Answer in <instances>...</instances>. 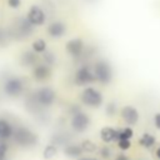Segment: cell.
<instances>
[{
    "label": "cell",
    "mask_w": 160,
    "mask_h": 160,
    "mask_svg": "<svg viewBox=\"0 0 160 160\" xmlns=\"http://www.w3.org/2000/svg\"><path fill=\"white\" fill-rule=\"evenodd\" d=\"M11 138H14L15 142L19 144L20 146H32L38 141L36 134H34L28 128H22V126L15 128L12 130V136Z\"/></svg>",
    "instance_id": "6da1fadb"
},
{
    "label": "cell",
    "mask_w": 160,
    "mask_h": 160,
    "mask_svg": "<svg viewBox=\"0 0 160 160\" xmlns=\"http://www.w3.org/2000/svg\"><path fill=\"white\" fill-rule=\"evenodd\" d=\"M92 72L95 75L96 81L101 82V84H109L112 79V69L110 66V64L105 60H99L94 64L92 68Z\"/></svg>",
    "instance_id": "7a4b0ae2"
},
{
    "label": "cell",
    "mask_w": 160,
    "mask_h": 160,
    "mask_svg": "<svg viewBox=\"0 0 160 160\" xmlns=\"http://www.w3.org/2000/svg\"><path fill=\"white\" fill-rule=\"evenodd\" d=\"M81 101L91 108H99L102 104V95L99 90H96L95 88L88 86L82 90L81 92Z\"/></svg>",
    "instance_id": "3957f363"
},
{
    "label": "cell",
    "mask_w": 160,
    "mask_h": 160,
    "mask_svg": "<svg viewBox=\"0 0 160 160\" xmlns=\"http://www.w3.org/2000/svg\"><path fill=\"white\" fill-rule=\"evenodd\" d=\"M24 90V84L22 80L18 76H11L5 80L4 82V91L6 95L11 98H18Z\"/></svg>",
    "instance_id": "277c9868"
},
{
    "label": "cell",
    "mask_w": 160,
    "mask_h": 160,
    "mask_svg": "<svg viewBox=\"0 0 160 160\" xmlns=\"http://www.w3.org/2000/svg\"><path fill=\"white\" fill-rule=\"evenodd\" d=\"M74 79H75V84L79 85V86L88 85V84H91V82H95L96 81L92 70L89 66H85V65L84 66H80L76 70Z\"/></svg>",
    "instance_id": "5b68a950"
},
{
    "label": "cell",
    "mask_w": 160,
    "mask_h": 160,
    "mask_svg": "<svg viewBox=\"0 0 160 160\" xmlns=\"http://www.w3.org/2000/svg\"><path fill=\"white\" fill-rule=\"evenodd\" d=\"M90 125V118L88 114L78 110L76 112L72 114V118H71V128L78 131V132H82L85 131Z\"/></svg>",
    "instance_id": "8992f818"
},
{
    "label": "cell",
    "mask_w": 160,
    "mask_h": 160,
    "mask_svg": "<svg viewBox=\"0 0 160 160\" xmlns=\"http://www.w3.org/2000/svg\"><path fill=\"white\" fill-rule=\"evenodd\" d=\"M35 98L40 105L50 106L55 101V91L49 86H44V88H40L35 92Z\"/></svg>",
    "instance_id": "52a82bcc"
},
{
    "label": "cell",
    "mask_w": 160,
    "mask_h": 160,
    "mask_svg": "<svg viewBox=\"0 0 160 160\" xmlns=\"http://www.w3.org/2000/svg\"><path fill=\"white\" fill-rule=\"evenodd\" d=\"M26 19L32 26H40L45 22L46 18H45V12L42 11V9L40 6L32 5V6H30V9L28 11Z\"/></svg>",
    "instance_id": "ba28073f"
},
{
    "label": "cell",
    "mask_w": 160,
    "mask_h": 160,
    "mask_svg": "<svg viewBox=\"0 0 160 160\" xmlns=\"http://www.w3.org/2000/svg\"><path fill=\"white\" fill-rule=\"evenodd\" d=\"M121 118L122 120L129 124V125H135L139 121V111L136 108L130 106V105H125L121 109Z\"/></svg>",
    "instance_id": "9c48e42d"
},
{
    "label": "cell",
    "mask_w": 160,
    "mask_h": 160,
    "mask_svg": "<svg viewBox=\"0 0 160 160\" xmlns=\"http://www.w3.org/2000/svg\"><path fill=\"white\" fill-rule=\"evenodd\" d=\"M51 75V70L46 64H36L32 69V78L38 81L48 80Z\"/></svg>",
    "instance_id": "30bf717a"
},
{
    "label": "cell",
    "mask_w": 160,
    "mask_h": 160,
    "mask_svg": "<svg viewBox=\"0 0 160 160\" xmlns=\"http://www.w3.org/2000/svg\"><path fill=\"white\" fill-rule=\"evenodd\" d=\"M84 50V41L79 38H75V39H71L66 42V51L74 56V58H78Z\"/></svg>",
    "instance_id": "8fae6325"
},
{
    "label": "cell",
    "mask_w": 160,
    "mask_h": 160,
    "mask_svg": "<svg viewBox=\"0 0 160 160\" xmlns=\"http://www.w3.org/2000/svg\"><path fill=\"white\" fill-rule=\"evenodd\" d=\"M66 32V26L61 21H52L48 26V34L51 38H61Z\"/></svg>",
    "instance_id": "7c38bea8"
},
{
    "label": "cell",
    "mask_w": 160,
    "mask_h": 160,
    "mask_svg": "<svg viewBox=\"0 0 160 160\" xmlns=\"http://www.w3.org/2000/svg\"><path fill=\"white\" fill-rule=\"evenodd\" d=\"M12 130H14L12 125L8 120L0 118V140L10 139L12 136Z\"/></svg>",
    "instance_id": "4fadbf2b"
},
{
    "label": "cell",
    "mask_w": 160,
    "mask_h": 160,
    "mask_svg": "<svg viewBox=\"0 0 160 160\" xmlns=\"http://www.w3.org/2000/svg\"><path fill=\"white\" fill-rule=\"evenodd\" d=\"M82 149L80 145H75V144H70V145H66L65 149H64V154L70 158V159H79L81 155H82Z\"/></svg>",
    "instance_id": "5bb4252c"
},
{
    "label": "cell",
    "mask_w": 160,
    "mask_h": 160,
    "mask_svg": "<svg viewBox=\"0 0 160 160\" xmlns=\"http://www.w3.org/2000/svg\"><path fill=\"white\" fill-rule=\"evenodd\" d=\"M21 64L24 66H35L36 61H38V55L36 52H31V51H25L22 55H21V59H20Z\"/></svg>",
    "instance_id": "9a60e30c"
},
{
    "label": "cell",
    "mask_w": 160,
    "mask_h": 160,
    "mask_svg": "<svg viewBox=\"0 0 160 160\" xmlns=\"http://www.w3.org/2000/svg\"><path fill=\"white\" fill-rule=\"evenodd\" d=\"M100 139L106 144L115 141V129H112L110 126H104L100 130Z\"/></svg>",
    "instance_id": "2e32d148"
},
{
    "label": "cell",
    "mask_w": 160,
    "mask_h": 160,
    "mask_svg": "<svg viewBox=\"0 0 160 160\" xmlns=\"http://www.w3.org/2000/svg\"><path fill=\"white\" fill-rule=\"evenodd\" d=\"M134 135V131L131 128H124L121 130H115V141H118L119 139H131Z\"/></svg>",
    "instance_id": "e0dca14e"
},
{
    "label": "cell",
    "mask_w": 160,
    "mask_h": 160,
    "mask_svg": "<svg viewBox=\"0 0 160 160\" xmlns=\"http://www.w3.org/2000/svg\"><path fill=\"white\" fill-rule=\"evenodd\" d=\"M139 144H140L142 148L149 149V148H151V146L155 144V136L151 135V134H149V132H145V134L141 136V139L139 140Z\"/></svg>",
    "instance_id": "ac0fdd59"
},
{
    "label": "cell",
    "mask_w": 160,
    "mask_h": 160,
    "mask_svg": "<svg viewBox=\"0 0 160 160\" xmlns=\"http://www.w3.org/2000/svg\"><path fill=\"white\" fill-rule=\"evenodd\" d=\"M56 154H58V148H56L54 144H49V145H46L45 149H44V151H42V156H44L45 160H50V159H52Z\"/></svg>",
    "instance_id": "d6986e66"
},
{
    "label": "cell",
    "mask_w": 160,
    "mask_h": 160,
    "mask_svg": "<svg viewBox=\"0 0 160 160\" xmlns=\"http://www.w3.org/2000/svg\"><path fill=\"white\" fill-rule=\"evenodd\" d=\"M80 146H81V149H82V151H84V152H94V151L98 149L96 144H95L94 141L89 140V139L82 140V141H81V144H80Z\"/></svg>",
    "instance_id": "ffe728a7"
},
{
    "label": "cell",
    "mask_w": 160,
    "mask_h": 160,
    "mask_svg": "<svg viewBox=\"0 0 160 160\" xmlns=\"http://www.w3.org/2000/svg\"><path fill=\"white\" fill-rule=\"evenodd\" d=\"M32 50L35 52H44L46 50V42L42 39H36L32 42Z\"/></svg>",
    "instance_id": "44dd1931"
},
{
    "label": "cell",
    "mask_w": 160,
    "mask_h": 160,
    "mask_svg": "<svg viewBox=\"0 0 160 160\" xmlns=\"http://www.w3.org/2000/svg\"><path fill=\"white\" fill-rule=\"evenodd\" d=\"M118 146H119V149L120 150H129L130 149V146H131V142H130V140L129 139H119L118 140Z\"/></svg>",
    "instance_id": "7402d4cb"
},
{
    "label": "cell",
    "mask_w": 160,
    "mask_h": 160,
    "mask_svg": "<svg viewBox=\"0 0 160 160\" xmlns=\"http://www.w3.org/2000/svg\"><path fill=\"white\" fill-rule=\"evenodd\" d=\"M105 112H106L108 116L115 115V112H116V104H115V102H109V104L105 106Z\"/></svg>",
    "instance_id": "603a6c76"
},
{
    "label": "cell",
    "mask_w": 160,
    "mask_h": 160,
    "mask_svg": "<svg viewBox=\"0 0 160 160\" xmlns=\"http://www.w3.org/2000/svg\"><path fill=\"white\" fill-rule=\"evenodd\" d=\"M44 60H45V64L46 65H52L54 62H55V58H54V55L51 54V52H48L46 50L44 51Z\"/></svg>",
    "instance_id": "cb8c5ba5"
},
{
    "label": "cell",
    "mask_w": 160,
    "mask_h": 160,
    "mask_svg": "<svg viewBox=\"0 0 160 160\" xmlns=\"http://www.w3.org/2000/svg\"><path fill=\"white\" fill-rule=\"evenodd\" d=\"M100 156L102 158V159H110V156H111V150L109 149V146H106V145H104L101 149H100Z\"/></svg>",
    "instance_id": "d4e9b609"
},
{
    "label": "cell",
    "mask_w": 160,
    "mask_h": 160,
    "mask_svg": "<svg viewBox=\"0 0 160 160\" xmlns=\"http://www.w3.org/2000/svg\"><path fill=\"white\" fill-rule=\"evenodd\" d=\"M8 144L0 142V160H6V154H8Z\"/></svg>",
    "instance_id": "484cf974"
},
{
    "label": "cell",
    "mask_w": 160,
    "mask_h": 160,
    "mask_svg": "<svg viewBox=\"0 0 160 160\" xmlns=\"http://www.w3.org/2000/svg\"><path fill=\"white\" fill-rule=\"evenodd\" d=\"M8 5L11 9H18L21 5V0H8Z\"/></svg>",
    "instance_id": "4316f807"
},
{
    "label": "cell",
    "mask_w": 160,
    "mask_h": 160,
    "mask_svg": "<svg viewBox=\"0 0 160 160\" xmlns=\"http://www.w3.org/2000/svg\"><path fill=\"white\" fill-rule=\"evenodd\" d=\"M154 124H155L156 129L160 130V112H156V114L154 115Z\"/></svg>",
    "instance_id": "83f0119b"
},
{
    "label": "cell",
    "mask_w": 160,
    "mask_h": 160,
    "mask_svg": "<svg viewBox=\"0 0 160 160\" xmlns=\"http://www.w3.org/2000/svg\"><path fill=\"white\" fill-rule=\"evenodd\" d=\"M115 160H129V158L126 155H124V154H120V155H116Z\"/></svg>",
    "instance_id": "f1b7e54d"
},
{
    "label": "cell",
    "mask_w": 160,
    "mask_h": 160,
    "mask_svg": "<svg viewBox=\"0 0 160 160\" xmlns=\"http://www.w3.org/2000/svg\"><path fill=\"white\" fill-rule=\"evenodd\" d=\"M5 40V34L2 31V29H0V42H2Z\"/></svg>",
    "instance_id": "f546056e"
},
{
    "label": "cell",
    "mask_w": 160,
    "mask_h": 160,
    "mask_svg": "<svg viewBox=\"0 0 160 160\" xmlns=\"http://www.w3.org/2000/svg\"><path fill=\"white\" fill-rule=\"evenodd\" d=\"M78 160H96V159H94V158H88V156H80Z\"/></svg>",
    "instance_id": "4dcf8cb0"
},
{
    "label": "cell",
    "mask_w": 160,
    "mask_h": 160,
    "mask_svg": "<svg viewBox=\"0 0 160 160\" xmlns=\"http://www.w3.org/2000/svg\"><path fill=\"white\" fill-rule=\"evenodd\" d=\"M155 155H156V158H158V159H160V148H158V149H156Z\"/></svg>",
    "instance_id": "1f68e13d"
}]
</instances>
